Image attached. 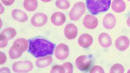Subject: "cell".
I'll return each instance as SVG.
<instances>
[{
	"label": "cell",
	"instance_id": "1",
	"mask_svg": "<svg viewBox=\"0 0 130 73\" xmlns=\"http://www.w3.org/2000/svg\"><path fill=\"white\" fill-rule=\"evenodd\" d=\"M56 44L47 40L36 38L29 40L28 52L35 58L44 57L53 54Z\"/></svg>",
	"mask_w": 130,
	"mask_h": 73
},
{
	"label": "cell",
	"instance_id": "2",
	"mask_svg": "<svg viewBox=\"0 0 130 73\" xmlns=\"http://www.w3.org/2000/svg\"><path fill=\"white\" fill-rule=\"evenodd\" d=\"M111 0H86L87 9L94 15L105 12L109 10Z\"/></svg>",
	"mask_w": 130,
	"mask_h": 73
},
{
	"label": "cell",
	"instance_id": "3",
	"mask_svg": "<svg viewBox=\"0 0 130 73\" xmlns=\"http://www.w3.org/2000/svg\"><path fill=\"white\" fill-rule=\"evenodd\" d=\"M28 48V42L24 39L16 40L9 51V57L11 59L19 58Z\"/></svg>",
	"mask_w": 130,
	"mask_h": 73
},
{
	"label": "cell",
	"instance_id": "4",
	"mask_svg": "<svg viewBox=\"0 0 130 73\" xmlns=\"http://www.w3.org/2000/svg\"><path fill=\"white\" fill-rule=\"evenodd\" d=\"M86 6L83 2H78L74 5L69 13V16L72 20L77 21L85 13Z\"/></svg>",
	"mask_w": 130,
	"mask_h": 73
},
{
	"label": "cell",
	"instance_id": "5",
	"mask_svg": "<svg viewBox=\"0 0 130 73\" xmlns=\"http://www.w3.org/2000/svg\"><path fill=\"white\" fill-rule=\"evenodd\" d=\"M33 66L32 63L29 61H20L14 63L12 65V70L18 73H25L32 70Z\"/></svg>",
	"mask_w": 130,
	"mask_h": 73
},
{
	"label": "cell",
	"instance_id": "6",
	"mask_svg": "<svg viewBox=\"0 0 130 73\" xmlns=\"http://www.w3.org/2000/svg\"><path fill=\"white\" fill-rule=\"evenodd\" d=\"M91 59L89 56L82 55L76 59L75 64L78 69L82 71L88 70L91 64Z\"/></svg>",
	"mask_w": 130,
	"mask_h": 73
},
{
	"label": "cell",
	"instance_id": "7",
	"mask_svg": "<svg viewBox=\"0 0 130 73\" xmlns=\"http://www.w3.org/2000/svg\"><path fill=\"white\" fill-rule=\"evenodd\" d=\"M69 54V48L64 44H60L56 47L55 50V55L58 59L64 60L68 58Z\"/></svg>",
	"mask_w": 130,
	"mask_h": 73
},
{
	"label": "cell",
	"instance_id": "8",
	"mask_svg": "<svg viewBox=\"0 0 130 73\" xmlns=\"http://www.w3.org/2000/svg\"><path fill=\"white\" fill-rule=\"evenodd\" d=\"M47 21V16L45 14L38 13L32 16L31 19V23L32 25L35 27H42L45 25Z\"/></svg>",
	"mask_w": 130,
	"mask_h": 73
},
{
	"label": "cell",
	"instance_id": "9",
	"mask_svg": "<svg viewBox=\"0 0 130 73\" xmlns=\"http://www.w3.org/2000/svg\"><path fill=\"white\" fill-rule=\"evenodd\" d=\"M130 45V41L128 37L121 36L118 37L115 42L116 48L120 51L126 50Z\"/></svg>",
	"mask_w": 130,
	"mask_h": 73
},
{
	"label": "cell",
	"instance_id": "10",
	"mask_svg": "<svg viewBox=\"0 0 130 73\" xmlns=\"http://www.w3.org/2000/svg\"><path fill=\"white\" fill-rule=\"evenodd\" d=\"M64 32L67 38L68 39L72 40L77 36L78 30L75 25L72 24H68L65 27Z\"/></svg>",
	"mask_w": 130,
	"mask_h": 73
},
{
	"label": "cell",
	"instance_id": "11",
	"mask_svg": "<svg viewBox=\"0 0 130 73\" xmlns=\"http://www.w3.org/2000/svg\"><path fill=\"white\" fill-rule=\"evenodd\" d=\"M83 24L86 28L92 29L97 27L98 24V20L94 16L88 15L84 18Z\"/></svg>",
	"mask_w": 130,
	"mask_h": 73
},
{
	"label": "cell",
	"instance_id": "12",
	"mask_svg": "<svg viewBox=\"0 0 130 73\" xmlns=\"http://www.w3.org/2000/svg\"><path fill=\"white\" fill-rule=\"evenodd\" d=\"M116 24V20L115 16L111 13H108L104 16L103 21V25L107 29L114 28Z\"/></svg>",
	"mask_w": 130,
	"mask_h": 73
},
{
	"label": "cell",
	"instance_id": "13",
	"mask_svg": "<svg viewBox=\"0 0 130 73\" xmlns=\"http://www.w3.org/2000/svg\"><path fill=\"white\" fill-rule=\"evenodd\" d=\"M78 43L79 45L82 48H89L92 44L93 38L89 34H83L79 37Z\"/></svg>",
	"mask_w": 130,
	"mask_h": 73
},
{
	"label": "cell",
	"instance_id": "14",
	"mask_svg": "<svg viewBox=\"0 0 130 73\" xmlns=\"http://www.w3.org/2000/svg\"><path fill=\"white\" fill-rule=\"evenodd\" d=\"M66 17L64 14L61 12H57L53 13L51 18L52 24L56 26L62 25L66 22Z\"/></svg>",
	"mask_w": 130,
	"mask_h": 73
},
{
	"label": "cell",
	"instance_id": "15",
	"mask_svg": "<svg viewBox=\"0 0 130 73\" xmlns=\"http://www.w3.org/2000/svg\"><path fill=\"white\" fill-rule=\"evenodd\" d=\"M98 41L100 45L104 48L109 47L112 44V40L110 35L105 33H102L99 35Z\"/></svg>",
	"mask_w": 130,
	"mask_h": 73
},
{
	"label": "cell",
	"instance_id": "16",
	"mask_svg": "<svg viewBox=\"0 0 130 73\" xmlns=\"http://www.w3.org/2000/svg\"><path fill=\"white\" fill-rule=\"evenodd\" d=\"M11 14L15 20L20 22H25L28 20L27 15L22 10L15 9L12 11Z\"/></svg>",
	"mask_w": 130,
	"mask_h": 73
},
{
	"label": "cell",
	"instance_id": "17",
	"mask_svg": "<svg viewBox=\"0 0 130 73\" xmlns=\"http://www.w3.org/2000/svg\"><path fill=\"white\" fill-rule=\"evenodd\" d=\"M126 7L125 3L123 0H114L111 4L112 10L117 13L124 12Z\"/></svg>",
	"mask_w": 130,
	"mask_h": 73
},
{
	"label": "cell",
	"instance_id": "18",
	"mask_svg": "<svg viewBox=\"0 0 130 73\" xmlns=\"http://www.w3.org/2000/svg\"><path fill=\"white\" fill-rule=\"evenodd\" d=\"M52 58L51 56L39 58L36 62V65L39 68H44L50 65L52 63Z\"/></svg>",
	"mask_w": 130,
	"mask_h": 73
},
{
	"label": "cell",
	"instance_id": "19",
	"mask_svg": "<svg viewBox=\"0 0 130 73\" xmlns=\"http://www.w3.org/2000/svg\"><path fill=\"white\" fill-rule=\"evenodd\" d=\"M24 6L27 11H34L37 8L38 2L37 0H24Z\"/></svg>",
	"mask_w": 130,
	"mask_h": 73
},
{
	"label": "cell",
	"instance_id": "20",
	"mask_svg": "<svg viewBox=\"0 0 130 73\" xmlns=\"http://www.w3.org/2000/svg\"><path fill=\"white\" fill-rule=\"evenodd\" d=\"M8 40L12 39L16 35V31L12 27H8L4 29L1 33Z\"/></svg>",
	"mask_w": 130,
	"mask_h": 73
},
{
	"label": "cell",
	"instance_id": "21",
	"mask_svg": "<svg viewBox=\"0 0 130 73\" xmlns=\"http://www.w3.org/2000/svg\"><path fill=\"white\" fill-rule=\"evenodd\" d=\"M56 5L59 9L66 10L70 7V5L67 0H57L56 2Z\"/></svg>",
	"mask_w": 130,
	"mask_h": 73
},
{
	"label": "cell",
	"instance_id": "22",
	"mask_svg": "<svg viewBox=\"0 0 130 73\" xmlns=\"http://www.w3.org/2000/svg\"><path fill=\"white\" fill-rule=\"evenodd\" d=\"M124 72L123 66L120 64H116L111 67L110 72L123 73Z\"/></svg>",
	"mask_w": 130,
	"mask_h": 73
},
{
	"label": "cell",
	"instance_id": "23",
	"mask_svg": "<svg viewBox=\"0 0 130 73\" xmlns=\"http://www.w3.org/2000/svg\"><path fill=\"white\" fill-rule=\"evenodd\" d=\"M51 73H65V69L63 65H56L53 66L51 70Z\"/></svg>",
	"mask_w": 130,
	"mask_h": 73
},
{
	"label": "cell",
	"instance_id": "24",
	"mask_svg": "<svg viewBox=\"0 0 130 73\" xmlns=\"http://www.w3.org/2000/svg\"><path fill=\"white\" fill-rule=\"evenodd\" d=\"M65 69V73H71L73 72V65L71 63L67 62L63 64Z\"/></svg>",
	"mask_w": 130,
	"mask_h": 73
},
{
	"label": "cell",
	"instance_id": "25",
	"mask_svg": "<svg viewBox=\"0 0 130 73\" xmlns=\"http://www.w3.org/2000/svg\"><path fill=\"white\" fill-rule=\"evenodd\" d=\"M1 41H0V46L1 48H4L7 45V38L3 34H1Z\"/></svg>",
	"mask_w": 130,
	"mask_h": 73
},
{
	"label": "cell",
	"instance_id": "26",
	"mask_svg": "<svg viewBox=\"0 0 130 73\" xmlns=\"http://www.w3.org/2000/svg\"><path fill=\"white\" fill-rule=\"evenodd\" d=\"M90 72L91 73H104L105 72L104 69L101 67L100 66H95L91 69Z\"/></svg>",
	"mask_w": 130,
	"mask_h": 73
},
{
	"label": "cell",
	"instance_id": "27",
	"mask_svg": "<svg viewBox=\"0 0 130 73\" xmlns=\"http://www.w3.org/2000/svg\"><path fill=\"white\" fill-rule=\"evenodd\" d=\"M15 0H2V3L5 5L9 6L11 5L14 2Z\"/></svg>",
	"mask_w": 130,
	"mask_h": 73
},
{
	"label": "cell",
	"instance_id": "28",
	"mask_svg": "<svg viewBox=\"0 0 130 73\" xmlns=\"http://www.w3.org/2000/svg\"><path fill=\"white\" fill-rule=\"evenodd\" d=\"M6 58L5 55L2 52H1V64H4L6 61Z\"/></svg>",
	"mask_w": 130,
	"mask_h": 73
},
{
	"label": "cell",
	"instance_id": "29",
	"mask_svg": "<svg viewBox=\"0 0 130 73\" xmlns=\"http://www.w3.org/2000/svg\"><path fill=\"white\" fill-rule=\"evenodd\" d=\"M126 24H127V26L130 27V16L127 19Z\"/></svg>",
	"mask_w": 130,
	"mask_h": 73
},
{
	"label": "cell",
	"instance_id": "30",
	"mask_svg": "<svg viewBox=\"0 0 130 73\" xmlns=\"http://www.w3.org/2000/svg\"><path fill=\"white\" fill-rule=\"evenodd\" d=\"M41 1L43 2H50L52 0H41Z\"/></svg>",
	"mask_w": 130,
	"mask_h": 73
},
{
	"label": "cell",
	"instance_id": "31",
	"mask_svg": "<svg viewBox=\"0 0 130 73\" xmlns=\"http://www.w3.org/2000/svg\"><path fill=\"white\" fill-rule=\"evenodd\" d=\"M127 73H130V69H129V70H128V72H127Z\"/></svg>",
	"mask_w": 130,
	"mask_h": 73
},
{
	"label": "cell",
	"instance_id": "32",
	"mask_svg": "<svg viewBox=\"0 0 130 73\" xmlns=\"http://www.w3.org/2000/svg\"><path fill=\"white\" fill-rule=\"evenodd\" d=\"M127 1H130V0H127Z\"/></svg>",
	"mask_w": 130,
	"mask_h": 73
}]
</instances>
